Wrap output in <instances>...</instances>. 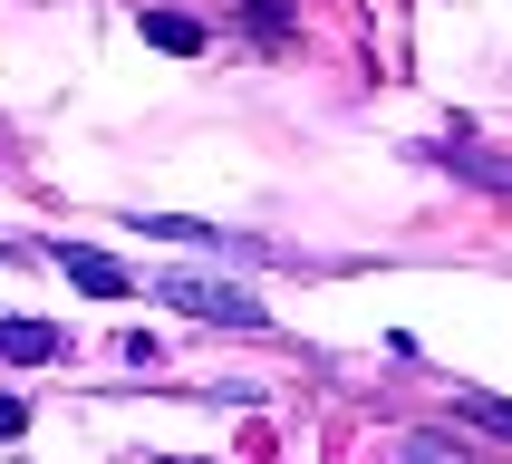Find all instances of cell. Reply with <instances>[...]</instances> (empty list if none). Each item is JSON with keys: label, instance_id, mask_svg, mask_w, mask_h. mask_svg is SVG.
<instances>
[{"label": "cell", "instance_id": "obj_2", "mask_svg": "<svg viewBox=\"0 0 512 464\" xmlns=\"http://www.w3.org/2000/svg\"><path fill=\"white\" fill-rule=\"evenodd\" d=\"M58 271H68L87 300H126V290H136V271H126L116 252H97V242H58Z\"/></svg>", "mask_w": 512, "mask_h": 464}, {"label": "cell", "instance_id": "obj_3", "mask_svg": "<svg viewBox=\"0 0 512 464\" xmlns=\"http://www.w3.org/2000/svg\"><path fill=\"white\" fill-rule=\"evenodd\" d=\"M0 358L10 368H39V358H58V329L49 319H0Z\"/></svg>", "mask_w": 512, "mask_h": 464}, {"label": "cell", "instance_id": "obj_6", "mask_svg": "<svg viewBox=\"0 0 512 464\" xmlns=\"http://www.w3.org/2000/svg\"><path fill=\"white\" fill-rule=\"evenodd\" d=\"M455 174H474V184H512V165H503V155H455Z\"/></svg>", "mask_w": 512, "mask_h": 464}, {"label": "cell", "instance_id": "obj_5", "mask_svg": "<svg viewBox=\"0 0 512 464\" xmlns=\"http://www.w3.org/2000/svg\"><path fill=\"white\" fill-rule=\"evenodd\" d=\"M145 39H155V49H174V58H194V49H203V29L184 20V10H145Z\"/></svg>", "mask_w": 512, "mask_h": 464}, {"label": "cell", "instance_id": "obj_7", "mask_svg": "<svg viewBox=\"0 0 512 464\" xmlns=\"http://www.w3.org/2000/svg\"><path fill=\"white\" fill-rule=\"evenodd\" d=\"M252 29H261V39H281V29H290V20H281V0H252Z\"/></svg>", "mask_w": 512, "mask_h": 464}, {"label": "cell", "instance_id": "obj_8", "mask_svg": "<svg viewBox=\"0 0 512 464\" xmlns=\"http://www.w3.org/2000/svg\"><path fill=\"white\" fill-rule=\"evenodd\" d=\"M20 426H29V406H20V397H0V445H10Z\"/></svg>", "mask_w": 512, "mask_h": 464}, {"label": "cell", "instance_id": "obj_1", "mask_svg": "<svg viewBox=\"0 0 512 464\" xmlns=\"http://www.w3.org/2000/svg\"><path fill=\"white\" fill-rule=\"evenodd\" d=\"M155 300H165V310H194V319H213V329H271V319H261V300H252V290L194 281V271H165V281H155Z\"/></svg>", "mask_w": 512, "mask_h": 464}, {"label": "cell", "instance_id": "obj_4", "mask_svg": "<svg viewBox=\"0 0 512 464\" xmlns=\"http://www.w3.org/2000/svg\"><path fill=\"white\" fill-rule=\"evenodd\" d=\"M136 232H155V242H194V252H252V242H232V232H213V223H165V213H136Z\"/></svg>", "mask_w": 512, "mask_h": 464}]
</instances>
